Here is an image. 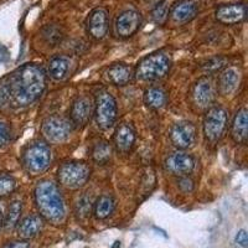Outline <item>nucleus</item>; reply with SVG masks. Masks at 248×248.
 Masks as SVG:
<instances>
[{"instance_id":"nucleus-24","label":"nucleus","mask_w":248,"mask_h":248,"mask_svg":"<svg viewBox=\"0 0 248 248\" xmlns=\"http://www.w3.org/2000/svg\"><path fill=\"white\" fill-rule=\"evenodd\" d=\"M114 209H116V202L112 196L102 195L94 203V216L99 220H105L113 214Z\"/></svg>"},{"instance_id":"nucleus-26","label":"nucleus","mask_w":248,"mask_h":248,"mask_svg":"<svg viewBox=\"0 0 248 248\" xmlns=\"http://www.w3.org/2000/svg\"><path fill=\"white\" fill-rule=\"evenodd\" d=\"M21 211H23V203H21V201H13L10 203L5 221H4V227L6 230H13L14 227H16L17 223H19L20 216H21Z\"/></svg>"},{"instance_id":"nucleus-13","label":"nucleus","mask_w":248,"mask_h":248,"mask_svg":"<svg viewBox=\"0 0 248 248\" xmlns=\"http://www.w3.org/2000/svg\"><path fill=\"white\" fill-rule=\"evenodd\" d=\"M141 24V16L137 10H125L118 15L114 24L116 34L119 37H129L138 31Z\"/></svg>"},{"instance_id":"nucleus-27","label":"nucleus","mask_w":248,"mask_h":248,"mask_svg":"<svg viewBox=\"0 0 248 248\" xmlns=\"http://www.w3.org/2000/svg\"><path fill=\"white\" fill-rule=\"evenodd\" d=\"M152 17L154 23L158 24V25H163L167 21L168 17H169V5L165 0H161L155 5L152 12Z\"/></svg>"},{"instance_id":"nucleus-33","label":"nucleus","mask_w":248,"mask_h":248,"mask_svg":"<svg viewBox=\"0 0 248 248\" xmlns=\"http://www.w3.org/2000/svg\"><path fill=\"white\" fill-rule=\"evenodd\" d=\"M225 66V60L223 59H214L209 61L205 65V70L209 72H216V71L221 70Z\"/></svg>"},{"instance_id":"nucleus-8","label":"nucleus","mask_w":248,"mask_h":248,"mask_svg":"<svg viewBox=\"0 0 248 248\" xmlns=\"http://www.w3.org/2000/svg\"><path fill=\"white\" fill-rule=\"evenodd\" d=\"M74 124L70 118L60 114H52L44 119L41 124V134L48 143L59 144L65 141L72 132Z\"/></svg>"},{"instance_id":"nucleus-4","label":"nucleus","mask_w":248,"mask_h":248,"mask_svg":"<svg viewBox=\"0 0 248 248\" xmlns=\"http://www.w3.org/2000/svg\"><path fill=\"white\" fill-rule=\"evenodd\" d=\"M171 67V59L164 52L144 57L138 63L134 75L141 81H158L167 76Z\"/></svg>"},{"instance_id":"nucleus-10","label":"nucleus","mask_w":248,"mask_h":248,"mask_svg":"<svg viewBox=\"0 0 248 248\" xmlns=\"http://www.w3.org/2000/svg\"><path fill=\"white\" fill-rule=\"evenodd\" d=\"M198 130L191 122L183 121L175 123L169 132L170 141L178 149H187L192 147L196 140Z\"/></svg>"},{"instance_id":"nucleus-35","label":"nucleus","mask_w":248,"mask_h":248,"mask_svg":"<svg viewBox=\"0 0 248 248\" xmlns=\"http://www.w3.org/2000/svg\"><path fill=\"white\" fill-rule=\"evenodd\" d=\"M4 248H30V246L26 241H15L4 246Z\"/></svg>"},{"instance_id":"nucleus-31","label":"nucleus","mask_w":248,"mask_h":248,"mask_svg":"<svg viewBox=\"0 0 248 248\" xmlns=\"http://www.w3.org/2000/svg\"><path fill=\"white\" fill-rule=\"evenodd\" d=\"M10 138H12L10 127H9L8 123H5V122H0V148L6 145L10 141Z\"/></svg>"},{"instance_id":"nucleus-20","label":"nucleus","mask_w":248,"mask_h":248,"mask_svg":"<svg viewBox=\"0 0 248 248\" xmlns=\"http://www.w3.org/2000/svg\"><path fill=\"white\" fill-rule=\"evenodd\" d=\"M231 136L238 144H245L248 138V112L246 108H241L234 116L231 127Z\"/></svg>"},{"instance_id":"nucleus-29","label":"nucleus","mask_w":248,"mask_h":248,"mask_svg":"<svg viewBox=\"0 0 248 248\" xmlns=\"http://www.w3.org/2000/svg\"><path fill=\"white\" fill-rule=\"evenodd\" d=\"M91 212V200L86 196H83L82 199H79V201L76 205V214L77 216L83 218V217H87Z\"/></svg>"},{"instance_id":"nucleus-16","label":"nucleus","mask_w":248,"mask_h":248,"mask_svg":"<svg viewBox=\"0 0 248 248\" xmlns=\"http://www.w3.org/2000/svg\"><path fill=\"white\" fill-rule=\"evenodd\" d=\"M199 12V3L196 0H181L174 4L170 10L171 19L178 24H186L195 19Z\"/></svg>"},{"instance_id":"nucleus-19","label":"nucleus","mask_w":248,"mask_h":248,"mask_svg":"<svg viewBox=\"0 0 248 248\" xmlns=\"http://www.w3.org/2000/svg\"><path fill=\"white\" fill-rule=\"evenodd\" d=\"M106 77L113 85L125 86L134 77V71L127 63H116L106 71Z\"/></svg>"},{"instance_id":"nucleus-17","label":"nucleus","mask_w":248,"mask_h":248,"mask_svg":"<svg viewBox=\"0 0 248 248\" xmlns=\"http://www.w3.org/2000/svg\"><path fill=\"white\" fill-rule=\"evenodd\" d=\"M114 145L121 153H128L132 150L136 141V130L130 123H121L114 132Z\"/></svg>"},{"instance_id":"nucleus-23","label":"nucleus","mask_w":248,"mask_h":248,"mask_svg":"<svg viewBox=\"0 0 248 248\" xmlns=\"http://www.w3.org/2000/svg\"><path fill=\"white\" fill-rule=\"evenodd\" d=\"M71 60L67 56H55L48 62V72L54 79H63L70 72Z\"/></svg>"},{"instance_id":"nucleus-21","label":"nucleus","mask_w":248,"mask_h":248,"mask_svg":"<svg viewBox=\"0 0 248 248\" xmlns=\"http://www.w3.org/2000/svg\"><path fill=\"white\" fill-rule=\"evenodd\" d=\"M44 226L43 217L40 215H30L17 223V233L21 238L28 240L36 236Z\"/></svg>"},{"instance_id":"nucleus-28","label":"nucleus","mask_w":248,"mask_h":248,"mask_svg":"<svg viewBox=\"0 0 248 248\" xmlns=\"http://www.w3.org/2000/svg\"><path fill=\"white\" fill-rule=\"evenodd\" d=\"M16 187V181L12 175L0 174V198L8 196Z\"/></svg>"},{"instance_id":"nucleus-6","label":"nucleus","mask_w":248,"mask_h":248,"mask_svg":"<svg viewBox=\"0 0 248 248\" xmlns=\"http://www.w3.org/2000/svg\"><path fill=\"white\" fill-rule=\"evenodd\" d=\"M229 125L227 112L221 107H211L203 117V134L211 143H216L225 136Z\"/></svg>"},{"instance_id":"nucleus-2","label":"nucleus","mask_w":248,"mask_h":248,"mask_svg":"<svg viewBox=\"0 0 248 248\" xmlns=\"http://www.w3.org/2000/svg\"><path fill=\"white\" fill-rule=\"evenodd\" d=\"M35 203L40 212V216L50 221L59 223L65 217V202L62 199L56 184L51 180H43L35 187Z\"/></svg>"},{"instance_id":"nucleus-9","label":"nucleus","mask_w":248,"mask_h":248,"mask_svg":"<svg viewBox=\"0 0 248 248\" xmlns=\"http://www.w3.org/2000/svg\"><path fill=\"white\" fill-rule=\"evenodd\" d=\"M217 92V85L214 79L211 77H202L192 87V103L199 109H209L214 105Z\"/></svg>"},{"instance_id":"nucleus-34","label":"nucleus","mask_w":248,"mask_h":248,"mask_svg":"<svg viewBox=\"0 0 248 248\" xmlns=\"http://www.w3.org/2000/svg\"><path fill=\"white\" fill-rule=\"evenodd\" d=\"M236 242L238 243L242 247H246L247 246V233H246L245 230H241L236 236Z\"/></svg>"},{"instance_id":"nucleus-25","label":"nucleus","mask_w":248,"mask_h":248,"mask_svg":"<svg viewBox=\"0 0 248 248\" xmlns=\"http://www.w3.org/2000/svg\"><path fill=\"white\" fill-rule=\"evenodd\" d=\"M112 156V147L106 140L97 141L92 148V159L98 164H107Z\"/></svg>"},{"instance_id":"nucleus-7","label":"nucleus","mask_w":248,"mask_h":248,"mask_svg":"<svg viewBox=\"0 0 248 248\" xmlns=\"http://www.w3.org/2000/svg\"><path fill=\"white\" fill-rule=\"evenodd\" d=\"M94 117L101 129H109L116 123L117 103L108 91L101 90L94 101Z\"/></svg>"},{"instance_id":"nucleus-5","label":"nucleus","mask_w":248,"mask_h":248,"mask_svg":"<svg viewBox=\"0 0 248 248\" xmlns=\"http://www.w3.org/2000/svg\"><path fill=\"white\" fill-rule=\"evenodd\" d=\"M91 176V168L85 161H66L59 168L57 178L66 189H81L87 184Z\"/></svg>"},{"instance_id":"nucleus-11","label":"nucleus","mask_w":248,"mask_h":248,"mask_svg":"<svg viewBox=\"0 0 248 248\" xmlns=\"http://www.w3.org/2000/svg\"><path fill=\"white\" fill-rule=\"evenodd\" d=\"M94 114V101L91 96H78L72 103L70 121L76 127H85Z\"/></svg>"},{"instance_id":"nucleus-32","label":"nucleus","mask_w":248,"mask_h":248,"mask_svg":"<svg viewBox=\"0 0 248 248\" xmlns=\"http://www.w3.org/2000/svg\"><path fill=\"white\" fill-rule=\"evenodd\" d=\"M178 186L181 191L185 192V194H189V192H191L192 190H194L195 184H194V181H192L191 178H189V176L184 175V176H180V178H179Z\"/></svg>"},{"instance_id":"nucleus-22","label":"nucleus","mask_w":248,"mask_h":248,"mask_svg":"<svg viewBox=\"0 0 248 248\" xmlns=\"http://www.w3.org/2000/svg\"><path fill=\"white\" fill-rule=\"evenodd\" d=\"M144 103L150 109H161L167 106L168 94L160 87H150L144 92Z\"/></svg>"},{"instance_id":"nucleus-36","label":"nucleus","mask_w":248,"mask_h":248,"mask_svg":"<svg viewBox=\"0 0 248 248\" xmlns=\"http://www.w3.org/2000/svg\"><path fill=\"white\" fill-rule=\"evenodd\" d=\"M3 225V212L0 210V226Z\"/></svg>"},{"instance_id":"nucleus-15","label":"nucleus","mask_w":248,"mask_h":248,"mask_svg":"<svg viewBox=\"0 0 248 248\" xmlns=\"http://www.w3.org/2000/svg\"><path fill=\"white\" fill-rule=\"evenodd\" d=\"M87 32L96 40H101L107 35L108 25H109V20H108V14L105 9L98 8L94 9L93 12L87 17Z\"/></svg>"},{"instance_id":"nucleus-18","label":"nucleus","mask_w":248,"mask_h":248,"mask_svg":"<svg viewBox=\"0 0 248 248\" xmlns=\"http://www.w3.org/2000/svg\"><path fill=\"white\" fill-rule=\"evenodd\" d=\"M241 82V72L236 67H229L222 71L218 77L217 82V91L223 94V96H229L232 94L237 87L240 86Z\"/></svg>"},{"instance_id":"nucleus-12","label":"nucleus","mask_w":248,"mask_h":248,"mask_svg":"<svg viewBox=\"0 0 248 248\" xmlns=\"http://www.w3.org/2000/svg\"><path fill=\"white\" fill-rule=\"evenodd\" d=\"M195 168V159L187 153L178 152L169 155L164 161V169L172 175L184 176L191 172Z\"/></svg>"},{"instance_id":"nucleus-14","label":"nucleus","mask_w":248,"mask_h":248,"mask_svg":"<svg viewBox=\"0 0 248 248\" xmlns=\"http://www.w3.org/2000/svg\"><path fill=\"white\" fill-rule=\"evenodd\" d=\"M216 19L221 24L226 25H233L238 24L246 19L247 16V6L242 3L236 4H226L216 9Z\"/></svg>"},{"instance_id":"nucleus-1","label":"nucleus","mask_w":248,"mask_h":248,"mask_svg":"<svg viewBox=\"0 0 248 248\" xmlns=\"http://www.w3.org/2000/svg\"><path fill=\"white\" fill-rule=\"evenodd\" d=\"M8 98V107L24 108L40 98L46 88V74L35 63H26L1 81Z\"/></svg>"},{"instance_id":"nucleus-30","label":"nucleus","mask_w":248,"mask_h":248,"mask_svg":"<svg viewBox=\"0 0 248 248\" xmlns=\"http://www.w3.org/2000/svg\"><path fill=\"white\" fill-rule=\"evenodd\" d=\"M44 36L47 39L48 43L54 44L59 40H61V31L56 26H46L45 30H44Z\"/></svg>"},{"instance_id":"nucleus-3","label":"nucleus","mask_w":248,"mask_h":248,"mask_svg":"<svg viewBox=\"0 0 248 248\" xmlns=\"http://www.w3.org/2000/svg\"><path fill=\"white\" fill-rule=\"evenodd\" d=\"M52 154L47 143L36 140L29 144L21 156L23 167L30 175L43 174L50 168Z\"/></svg>"}]
</instances>
